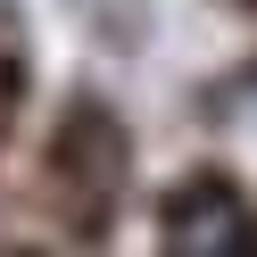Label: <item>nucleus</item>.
<instances>
[{
    "mask_svg": "<svg viewBox=\"0 0 257 257\" xmlns=\"http://www.w3.org/2000/svg\"><path fill=\"white\" fill-rule=\"evenodd\" d=\"M166 257H257L249 207L224 183H191L183 199L166 207Z\"/></svg>",
    "mask_w": 257,
    "mask_h": 257,
    "instance_id": "nucleus-1",
    "label": "nucleus"
}]
</instances>
